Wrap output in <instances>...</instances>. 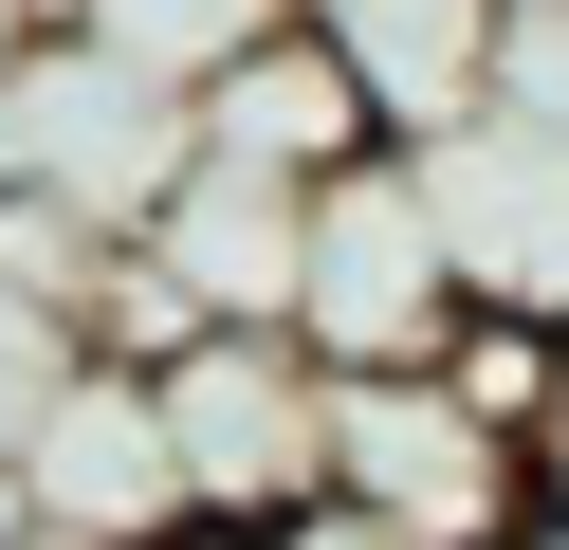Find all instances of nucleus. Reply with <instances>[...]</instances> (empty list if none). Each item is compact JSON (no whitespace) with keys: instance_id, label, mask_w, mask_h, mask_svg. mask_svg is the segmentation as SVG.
Here are the masks:
<instances>
[{"instance_id":"1","label":"nucleus","mask_w":569,"mask_h":550,"mask_svg":"<svg viewBox=\"0 0 569 550\" xmlns=\"http://www.w3.org/2000/svg\"><path fill=\"white\" fill-rule=\"evenodd\" d=\"M459 312H478V293H459L422 147H368L349 183H312V276H295V349L312 367H441Z\"/></svg>"},{"instance_id":"2","label":"nucleus","mask_w":569,"mask_h":550,"mask_svg":"<svg viewBox=\"0 0 569 550\" xmlns=\"http://www.w3.org/2000/svg\"><path fill=\"white\" fill-rule=\"evenodd\" d=\"M331 496L405 513V532H441V550H515L532 440L496 422L459 367H331Z\"/></svg>"},{"instance_id":"3","label":"nucleus","mask_w":569,"mask_h":550,"mask_svg":"<svg viewBox=\"0 0 569 550\" xmlns=\"http://www.w3.org/2000/svg\"><path fill=\"white\" fill-rule=\"evenodd\" d=\"M148 403H166V459H184V513H221V532L331 496V367L295 330H202L148 367Z\"/></svg>"},{"instance_id":"4","label":"nucleus","mask_w":569,"mask_h":550,"mask_svg":"<svg viewBox=\"0 0 569 550\" xmlns=\"http://www.w3.org/2000/svg\"><path fill=\"white\" fill-rule=\"evenodd\" d=\"M129 239L166 257V293H184L202 330H295L312 183H295V166H239V147H202V129H184V166H166V202L129 220Z\"/></svg>"},{"instance_id":"5","label":"nucleus","mask_w":569,"mask_h":550,"mask_svg":"<svg viewBox=\"0 0 569 550\" xmlns=\"http://www.w3.org/2000/svg\"><path fill=\"white\" fill-rule=\"evenodd\" d=\"M422 183H441L459 293L569 330V129H532V110H459V129H422Z\"/></svg>"},{"instance_id":"6","label":"nucleus","mask_w":569,"mask_h":550,"mask_svg":"<svg viewBox=\"0 0 569 550\" xmlns=\"http://www.w3.org/2000/svg\"><path fill=\"white\" fill-rule=\"evenodd\" d=\"M184 129H202V147H239V166H295V183H349L368 147H405V129H386V92L349 73V37L312 19V0L202 73V92H184Z\"/></svg>"},{"instance_id":"7","label":"nucleus","mask_w":569,"mask_h":550,"mask_svg":"<svg viewBox=\"0 0 569 550\" xmlns=\"http://www.w3.org/2000/svg\"><path fill=\"white\" fill-rule=\"evenodd\" d=\"M38 513L74 550H148V532H184V459H166V403H148V367H92L74 349V386L38 403Z\"/></svg>"},{"instance_id":"8","label":"nucleus","mask_w":569,"mask_h":550,"mask_svg":"<svg viewBox=\"0 0 569 550\" xmlns=\"http://www.w3.org/2000/svg\"><path fill=\"white\" fill-rule=\"evenodd\" d=\"M312 19L349 37V73L386 92V129H459V110H496V37H515V0H312Z\"/></svg>"},{"instance_id":"9","label":"nucleus","mask_w":569,"mask_h":550,"mask_svg":"<svg viewBox=\"0 0 569 550\" xmlns=\"http://www.w3.org/2000/svg\"><path fill=\"white\" fill-rule=\"evenodd\" d=\"M276 19H295V0H92V56H129V73H148V92H202V73H221L239 56V37H276Z\"/></svg>"},{"instance_id":"10","label":"nucleus","mask_w":569,"mask_h":550,"mask_svg":"<svg viewBox=\"0 0 569 550\" xmlns=\"http://www.w3.org/2000/svg\"><path fill=\"white\" fill-rule=\"evenodd\" d=\"M258 550H441V532H405L368 496H295V513H258Z\"/></svg>"},{"instance_id":"11","label":"nucleus","mask_w":569,"mask_h":550,"mask_svg":"<svg viewBox=\"0 0 569 550\" xmlns=\"http://www.w3.org/2000/svg\"><path fill=\"white\" fill-rule=\"evenodd\" d=\"M56 513H38V459H0V550H38Z\"/></svg>"},{"instance_id":"12","label":"nucleus","mask_w":569,"mask_h":550,"mask_svg":"<svg viewBox=\"0 0 569 550\" xmlns=\"http://www.w3.org/2000/svg\"><path fill=\"white\" fill-rule=\"evenodd\" d=\"M532 496H569V386H551V440H532Z\"/></svg>"},{"instance_id":"13","label":"nucleus","mask_w":569,"mask_h":550,"mask_svg":"<svg viewBox=\"0 0 569 550\" xmlns=\"http://www.w3.org/2000/svg\"><path fill=\"white\" fill-rule=\"evenodd\" d=\"M515 550H569V496H532V513H515Z\"/></svg>"}]
</instances>
